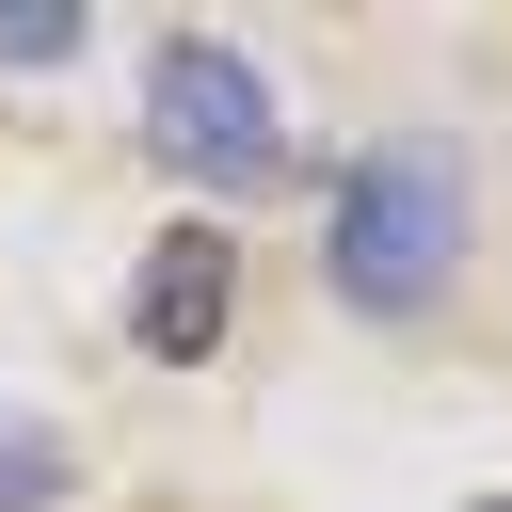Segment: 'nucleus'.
<instances>
[{
	"label": "nucleus",
	"instance_id": "f257e3e1",
	"mask_svg": "<svg viewBox=\"0 0 512 512\" xmlns=\"http://www.w3.org/2000/svg\"><path fill=\"white\" fill-rule=\"evenodd\" d=\"M448 256H464V176H448V144H368L352 176H336V304L352 320H432L448 304Z\"/></svg>",
	"mask_w": 512,
	"mask_h": 512
},
{
	"label": "nucleus",
	"instance_id": "f03ea898",
	"mask_svg": "<svg viewBox=\"0 0 512 512\" xmlns=\"http://www.w3.org/2000/svg\"><path fill=\"white\" fill-rule=\"evenodd\" d=\"M144 144H160V176H192V192H272V176H288L272 80H256L240 48H208V32H176V48L144 64Z\"/></svg>",
	"mask_w": 512,
	"mask_h": 512
},
{
	"label": "nucleus",
	"instance_id": "7ed1b4c3",
	"mask_svg": "<svg viewBox=\"0 0 512 512\" xmlns=\"http://www.w3.org/2000/svg\"><path fill=\"white\" fill-rule=\"evenodd\" d=\"M224 304H240V240L224 224H160L144 240V288H128V336L160 368H208L224 352Z\"/></svg>",
	"mask_w": 512,
	"mask_h": 512
},
{
	"label": "nucleus",
	"instance_id": "20e7f679",
	"mask_svg": "<svg viewBox=\"0 0 512 512\" xmlns=\"http://www.w3.org/2000/svg\"><path fill=\"white\" fill-rule=\"evenodd\" d=\"M64 496V432L48 416H0V512H48Z\"/></svg>",
	"mask_w": 512,
	"mask_h": 512
},
{
	"label": "nucleus",
	"instance_id": "39448f33",
	"mask_svg": "<svg viewBox=\"0 0 512 512\" xmlns=\"http://www.w3.org/2000/svg\"><path fill=\"white\" fill-rule=\"evenodd\" d=\"M80 48V16H0V64H64Z\"/></svg>",
	"mask_w": 512,
	"mask_h": 512
},
{
	"label": "nucleus",
	"instance_id": "423d86ee",
	"mask_svg": "<svg viewBox=\"0 0 512 512\" xmlns=\"http://www.w3.org/2000/svg\"><path fill=\"white\" fill-rule=\"evenodd\" d=\"M480 512H512V496H480Z\"/></svg>",
	"mask_w": 512,
	"mask_h": 512
}]
</instances>
